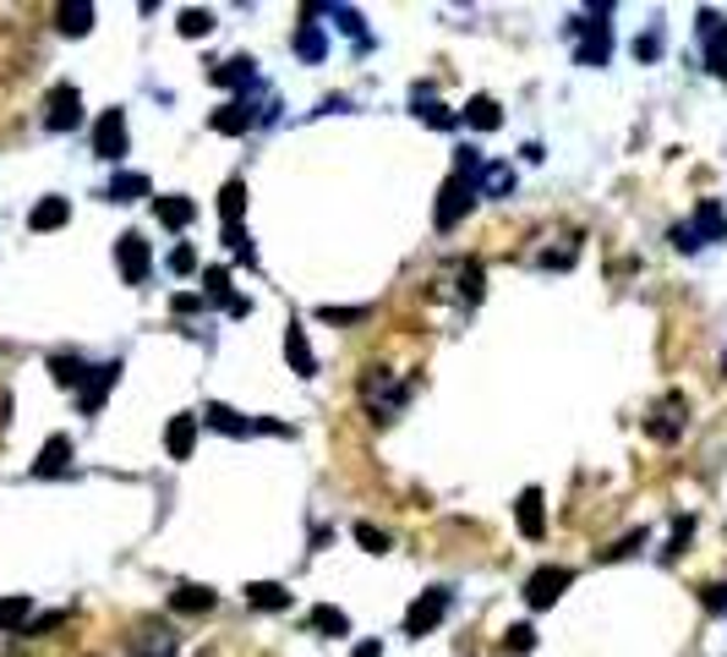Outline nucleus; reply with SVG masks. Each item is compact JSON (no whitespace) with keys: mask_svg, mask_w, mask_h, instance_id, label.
<instances>
[{"mask_svg":"<svg viewBox=\"0 0 727 657\" xmlns=\"http://www.w3.org/2000/svg\"><path fill=\"white\" fill-rule=\"evenodd\" d=\"M285 356H291V367L301 373V378H312V373H317V356H312V345H306V328H301V324L285 328Z\"/></svg>","mask_w":727,"mask_h":657,"instance_id":"obj_24","label":"nucleus"},{"mask_svg":"<svg viewBox=\"0 0 727 657\" xmlns=\"http://www.w3.org/2000/svg\"><path fill=\"white\" fill-rule=\"evenodd\" d=\"M350 657H383V647H378V642H361V647H356Z\"/></svg>","mask_w":727,"mask_h":657,"instance_id":"obj_48","label":"nucleus"},{"mask_svg":"<svg viewBox=\"0 0 727 657\" xmlns=\"http://www.w3.org/2000/svg\"><path fill=\"white\" fill-rule=\"evenodd\" d=\"M459 302H481V263L459 269Z\"/></svg>","mask_w":727,"mask_h":657,"instance_id":"obj_37","label":"nucleus"},{"mask_svg":"<svg viewBox=\"0 0 727 657\" xmlns=\"http://www.w3.org/2000/svg\"><path fill=\"white\" fill-rule=\"evenodd\" d=\"M66 466H72V439H66V433L44 439V450H39V461H33V477H61Z\"/></svg>","mask_w":727,"mask_h":657,"instance_id":"obj_15","label":"nucleus"},{"mask_svg":"<svg viewBox=\"0 0 727 657\" xmlns=\"http://www.w3.org/2000/svg\"><path fill=\"white\" fill-rule=\"evenodd\" d=\"M225 247H230V258H236V263H247V269L258 263V252H252V236H247L241 225H225Z\"/></svg>","mask_w":727,"mask_h":657,"instance_id":"obj_34","label":"nucleus"},{"mask_svg":"<svg viewBox=\"0 0 727 657\" xmlns=\"http://www.w3.org/2000/svg\"><path fill=\"white\" fill-rule=\"evenodd\" d=\"M476 181H481V175H465V170H454V175L443 181V192H437V214H433L437 230H454V225L470 214V203L481 197V192H476Z\"/></svg>","mask_w":727,"mask_h":657,"instance_id":"obj_2","label":"nucleus"},{"mask_svg":"<svg viewBox=\"0 0 727 657\" xmlns=\"http://www.w3.org/2000/svg\"><path fill=\"white\" fill-rule=\"evenodd\" d=\"M116 378H121V362H105V367H94V373H88V384L77 389L83 417H99V406H105V395L116 389Z\"/></svg>","mask_w":727,"mask_h":657,"instance_id":"obj_10","label":"nucleus"},{"mask_svg":"<svg viewBox=\"0 0 727 657\" xmlns=\"http://www.w3.org/2000/svg\"><path fill=\"white\" fill-rule=\"evenodd\" d=\"M148 642H138V653L132 657H170L175 653V636H170V631H143Z\"/></svg>","mask_w":727,"mask_h":657,"instance_id":"obj_36","label":"nucleus"},{"mask_svg":"<svg viewBox=\"0 0 727 657\" xmlns=\"http://www.w3.org/2000/svg\"><path fill=\"white\" fill-rule=\"evenodd\" d=\"M405 400H411V384L394 378L389 367H372V373L361 378V406L372 411V422H394V417L405 411Z\"/></svg>","mask_w":727,"mask_h":657,"instance_id":"obj_1","label":"nucleus"},{"mask_svg":"<svg viewBox=\"0 0 727 657\" xmlns=\"http://www.w3.org/2000/svg\"><path fill=\"white\" fill-rule=\"evenodd\" d=\"M607 55H612V28H607V6H601V11L575 22V61L580 66H607Z\"/></svg>","mask_w":727,"mask_h":657,"instance_id":"obj_3","label":"nucleus"},{"mask_svg":"<svg viewBox=\"0 0 727 657\" xmlns=\"http://www.w3.org/2000/svg\"><path fill=\"white\" fill-rule=\"evenodd\" d=\"M148 192H153V186H148V175H138V170H116L105 197H110V203H138V197H148Z\"/></svg>","mask_w":727,"mask_h":657,"instance_id":"obj_23","label":"nucleus"},{"mask_svg":"<svg viewBox=\"0 0 727 657\" xmlns=\"http://www.w3.org/2000/svg\"><path fill=\"white\" fill-rule=\"evenodd\" d=\"M252 127H258V110H252L247 99H230V105L214 110V132H219V138H241V132H252Z\"/></svg>","mask_w":727,"mask_h":657,"instance_id":"obj_12","label":"nucleus"},{"mask_svg":"<svg viewBox=\"0 0 727 657\" xmlns=\"http://www.w3.org/2000/svg\"><path fill=\"white\" fill-rule=\"evenodd\" d=\"M312 631L317 636H350V620H345V608H312Z\"/></svg>","mask_w":727,"mask_h":657,"instance_id":"obj_32","label":"nucleus"},{"mask_svg":"<svg viewBox=\"0 0 727 657\" xmlns=\"http://www.w3.org/2000/svg\"><path fill=\"white\" fill-rule=\"evenodd\" d=\"M247 603H252V608H291V592H285L280 581H252V586H247Z\"/></svg>","mask_w":727,"mask_h":657,"instance_id":"obj_30","label":"nucleus"},{"mask_svg":"<svg viewBox=\"0 0 727 657\" xmlns=\"http://www.w3.org/2000/svg\"><path fill=\"white\" fill-rule=\"evenodd\" d=\"M208 33H214V11L186 6V11H181V39H208Z\"/></svg>","mask_w":727,"mask_h":657,"instance_id":"obj_33","label":"nucleus"},{"mask_svg":"<svg viewBox=\"0 0 727 657\" xmlns=\"http://www.w3.org/2000/svg\"><path fill=\"white\" fill-rule=\"evenodd\" d=\"M690 230H695V241H701V247H706V241H727L723 203H701V208H695V219H690Z\"/></svg>","mask_w":727,"mask_h":657,"instance_id":"obj_16","label":"nucleus"},{"mask_svg":"<svg viewBox=\"0 0 727 657\" xmlns=\"http://www.w3.org/2000/svg\"><path fill=\"white\" fill-rule=\"evenodd\" d=\"M448 608H454V592H448V586L422 592V597L405 608V636H416V642H422V636H433L437 625H443V614H448Z\"/></svg>","mask_w":727,"mask_h":657,"instance_id":"obj_4","label":"nucleus"},{"mask_svg":"<svg viewBox=\"0 0 727 657\" xmlns=\"http://www.w3.org/2000/svg\"><path fill=\"white\" fill-rule=\"evenodd\" d=\"M657 55H662V33L651 28V33H640V39H634V61H657Z\"/></svg>","mask_w":727,"mask_h":657,"instance_id":"obj_40","label":"nucleus"},{"mask_svg":"<svg viewBox=\"0 0 727 657\" xmlns=\"http://www.w3.org/2000/svg\"><path fill=\"white\" fill-rule=\"evenodd\" d=\"M197 428H203V417H192V411L170 417V428H164V450H170V461H192V450H197Z\"/></svg>","mask_w":727,"mask_h":657,"instance_id":"obj_11","label":"nucleus"},{"mask_svg":"<svg viewBox=\"0 0 727 657\" xmlns=\"http://www.w3.org/2000/svg\"><path fill=\"white\" fill-rule=\"evenodd\" d=\"M66 219H72V203H66V197H39V203H33V214H28V225H33V230H61Z\"/></svg>","mask_w":727,"mask_h":657,"instance_id":"obj_20","label":"nucleus"},{"mask_svg":"<svg viewBox=\"0 0 727 657\" xmlns=\"http://www.w3.org/2000/svg\"><path fill=\"white\" fill-rule=\"evenodd\" d=\"M569 581H575V570H564V564H542V570L525 581V603H531V608H553V603L569 592Z\"/></svg>","mask_w":727,"mask_h":657,"instance_id":"obj_7","label":"nucleus"},{"mask_svg":"<svg viewBox=\"0 0 727 657\" xmlns=\"http://www.w3.org/2000/svg\"><path fill=\"white\" fill-rule=\"evenodd\" d=\"M252 77H258V61H252V55H230V61L214 66V83H219V88H247Z\"/></svg>","mask_w":727,"mask_h":657,"instance_id":"obj_19","label":"nucleus"},{"mask_svg":"<svg viewBox=\"0 0 727 657\" xmlns=\"http://www.w3.org/2000/svg\"><path fill=\"white\" fill-rule=\"evenodd\" d=\"M498 121H503V110H498V99H487V94H476V99L465 105V127H476V132H498Z\"/></svg>","mask_w":727,"mask_h":657,"instance_id":"obj_28","label":"nucleus"},{"mask_svg":"<svg viewBox=\"0 0 727 657\" xmlns=\"http://www.w3.org/2000/svg\"><path fill=\"white\" fill-rule=\"evenodd\" d=\"M411 105H416V116H422L427 127H437V132H454V127H459V116L437 105V99H433V88H416V94H411Z\"/></svg>","mask_w":727,"mask_h":657,"instance_id":"obj_22","label":"nucleus"},{"mask_svg":"<svg viewBox=\"0 0 727 657\" xmlns=\"http://www.w3.org/2000/svg\"><path fill=\"white\" fill-rule=\"evenodd\" d=\"M94 154L110 160V164L127 154V110H105V116H99V127H94Z\"/></svg>","mask_w":727,"mask_h":657,"instance_id":"obj_9","label":"nucleus"},{"mask_svg":"<svg viewBox=\"0 0 727 657\" xmlns=\"http://www.w3.org/2000/svg\"><path fill=\"white\" fill-rule=\"evenodd\" d=\"M203 422H208V428H219V433H230V439L263 433V428H258V417H241V411H230V406H219V400H214V406L203 411Z\"/></svg>","mask_w":727,"mask_h":657,"instance_id":"obj_14","label":"nucleus"},{"mask_svg":"<svg viewBox=\"0 0 727 657\" xmlns=\"http://www.w3.org/2000/svg\"><path fill=\"white\" fill-rule=\"evenodd\" d=\"M241 208H247V181H225V192H219V219H225V225H241Z\"/></svg>","mask_w":727,"mask_h":657,"instance_id":"obj_31","label":"nucleus"},{"mask_svg":"<svg viewBox=\"0 0 727 657\" xmlns=\"http://www.w3.org/2000/svg\"><path fill=\"white\" fill-rule=\"evenodd\" d=\"M225 313H230V319H247V313H252V302H247V297H236V291H230V297H225Z\"/></svg>","mask_w":727,"mask_h":657,"instance_id":"obj_47","label":"nucleus"},{"mask_svg":"<svg viewBox=\"0 0 727 657\" xmlns=\"http://www.w3.org/2000/svg\"><path fill=\"white\" fill-rule=\"evenodd\" d=\"M295 55H301L306 66H317V61L328 55V39H323V22H301V28H295Z\"/></svg>","mask_w":727,"mask_h":657,"instance_id":"obj_25","label":"nucleus"},{"mask_svg":"<svg viewBox=\"0 0 727 657\" xmlns=\"http://www.w3.org/2000/svg\"><path fill=\"white\" fill-rule=\"evenodd\" d=\"M317 319L323 324H356V319H367V308H323Z\"/></svg>","mask_w":727,"mask_h":657,"instance_id":"obj_41","label":"nucleus"},{"mask_svg":"<svg viewBox=\"0 0 727 657\" xmlns=\"http://www.w3.org/2000/svg\"><path fill=\"white\" fill-rule=\"evenodd\" d=\"M514 520H520V531L531 537V542H542V531H547V509H542V488H525L514 498Z\"/></svg>","mask_w":727,"mask_h":657,"instance_id":"obj_13","label":"nucleus"},{"mask_svg":"<svg viewBox=\"0 0 727 657\" xmlns=\"http://www.w3.org/2000/svg\"><path fill=\"white\" fill-rule=\"evenodd\" d=\"M214 603H219V597H214L208 586H192V581L170 592V608H175V614H208Z\"/></svg>","mask_w":727,"mask_h":657,"instance_id":"obj_26","label":"nucleus"},{"mask_svg":"<svg viewBox=\"0 0 727 657\" xmlns=\"http://www.w3.org/2000/svg\"><path fill=\"white\" fill-rule=\"evenodd\" d=\"M88 373H94V367H88L83 356H66V351H61V356H50V378H55L61 389H83V384H88Z\"/></svg>","mask_w":727,"mask_h":657,"instance_id":"obj_21","label":"nucleus"},{"mask_svg":"<svg viewBox=\"0 0 727 657\" xmlns=\"http://www.w3.org/2000/svg\"><path fill=\"white\" fill-rule=\"evenodd\" d=\"M476 192H481V197H509V192H514V170H509V164H487L481 181H476Z\"/></svg>","mask_w":727,"mask_h":657,"instance_id":"obj_29","label":"nucleus"},{"mask_svg":"<svg viewBox=\"0 0 727 657\" xmlns=\"http://www.w3.org/2000/svg\"><path fill=\"white\" fill-rule=\"evenodd\" d=\"M673 247H679V252H701V241H695L690 225H673Z\"/></svg>","mask_w":727,"mask_h":657,"instance_id":"obj_46","label":"nucleus"},{"mask_svg":"<svg viewBox=\"0 0 727 657\" xmlns=\"http://www.w3.org/2000/svg\"><path fill=\"white\" fill-rule=\"evenodd\" d=\"M153 208H159V225H170V230H186V225L197 219V203H192V197H181V192L153 197Z\"/></svg>","mask_w":727,"mask_h":657,"instance_id":"obj_17","label":"nucleus"},{"mask_svg":"<svg viewBox=\"0 0 727 657\" xmlns=\"http://www.w3.org/2000/svg\"><path fill=\"white\" fill-rule=\"evenodd\" d=\"M230 297V269H203V302H225Z\"/></svg>","mask_w":727,"mask_h":657,"instance_id":"obj_35","label":"nucleus"},{"mask_svg":"<svg viewBox=\"0 0 727 657\" xmlns=\"http://www.w3.org/2000/svg\"><path fill=\"white\" fill-rule=\"evenodd\" d=\"M701 603H706L712 614H727V586H723V581H712V586H701Z\"/></svg>","mask_w":727,"mask_h":657,"instance_id":"obj_42","label":"nucleus"},{"mask_svg":"<svg viewBox=\"0 0 727 657\" xmlns=\"http://www.w3.org/2000/svg\"><path fill=\"white\" fill-rule=\"evenodd\" d=\"M55 28H61L66 39H83V33L94 28V6H88V0H77V6H61V11H55Z\"/></svg>","mask_w":727,"mask_h":657,"instance_id":"obj_27","label":"nucleus"},{"mask_svg":"<svg viewBox=\"0 0 727 657\" xmlns=\"http://www.w3.org/2000/svg\"><path fill=\"white\" fill-rule=\"evenodd\" d=\"M192 269H197V252L192 247H175L170 252V274H192Z\"/></svg>","mask_w":727,"mask_h":657,"instance_id":"obj_43","label":"nucleus"},{"mask_svg":"<svg viewBox=\"0 0 727 657\" xmlns=\"http://www.w3.org/2000/svg\"><path fill=\"white\" fill-rule=\"evenodd\" d=\"M28 620H33V597H28V592L0 597V631H6V636H22V631H28Z\"/></svg>","mask_w":727,"mask_h":657,"instance_id":"obj_18","label":"nucleus"},{"mask_svg":"<svg viewBox=\"0 0 727 657\" xmlns=\"http://www.w3.org/2000/svg\"><path fill=\"white\" fill-rule=\"evenodd\" d=\"M170 308H175L181 319H186V313H203V291H181V297H175Z\"/></svg>","mask_w":727,"mask_h":657,"instance_id":"obj_45","label":"nucleus"},{"mask_svg":"<svg viewBox=\"0 0 727 657\" xmlns=\"http://www.w3.org/2000/svg\"><path fill=\"white\" fill-rule=\"evenodd\" d=\"M723 367H727V356H723Z\"/></svg>","mask_w":727,"mask_h":657,"instance_id":"obj_49","label":"nucleus"},{"mask_svg":"<svg viewBox=\"0 0 727 657\" xmlns=\"http://www.w3.org/2000/svg\"><path fill=\"white\" fill-rule=\"evenodd\" d=\"M684 428H690V400H684V395H662V400L651 406V417H645V433H651L657 444L684 439Z\"/></svg>","mask_w":727,"mask_h":657,"instance_id":"obj_5","label":"nucleus"},{"mask_svg":"<svg viewBox=\"0 0 727 657\" xmlns=\"http://www.w3.org/2000/svg\"><path fill=\"white\" fill-rule=\"evenodd\" d=\"M634 548H645V531H629V537H623V542H612L601 559H623V553H634Z\"/></svg>","mask_w":727,"mask_h":657,"instance_id":"obj_44","label":"nucleus"},{"mask_svg":"<svg viewBox=\"0 0 727 657\" xmlns=\"http://www.w3.org/2000/svg\"><path fill=\"white\" fill-rule=\"evenodd\" d=\"M356 542H361L367 553H389V531H378L372 520H361V526H356Z\"/></svg>","mask_w":727,"mask_h":657,"instance_id":"obj_38","label":"nucleus"},{"mask_svg":"<svg viewBox=\"0 0 727 657\" xmlns=\"http://www.w3.org/2000/svg\"><path fill=\"white\" fill-rule=\"evenodd\" d=\"M116 263H121V280L127 286H143L148 269H153V252H148V241L138 230H127L121 241H116Z\"/></svg>","mask_w":727,"mask_h":657,"instance_id":"obj_8","label":"nucleus"},{"mask_svg":"<svg viewBox=\"0 0 727 657\" xmlns=\"http://www.w3.org/2000/svg\"><path fill=\"white\" fill-rule=\"evenodd\" d=\"M503 647H509V653H531V647H536V631H531V625H509V631H503Z\"/></svg>","mask_w":727,"mask_h":657,"instance_id":"obj_39","label":"nucleus"},{"mask_svg":"<svg viewBox=\"0 0 727 657\" xmlns=\"http://www.w3.org/2000/svg\"><path fill=\"white\" fill-rule=\"evenodd\" d=\"M44 127H50V132H77V127H83V94H77L72 83L50 88V99H44Z\"/></svg>","mask_w":727,"mask_h":657,"instance_id":"obj_6","label":"nucleus"}]
</instances>
